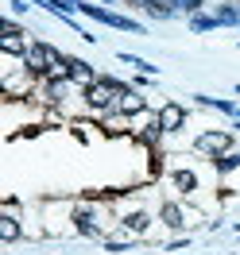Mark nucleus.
<instances>
[{
    "label": "nucleus",
    "instance_id": "nucleus-5",
    "mask_svg": "<svg viewBox=\"0 0 240 255\" xmlns=\"http://www.w3.org/2000/svg\"><path fill=\"white\" fill-rule=\"evenodd\" d=\"M136 112H147V97L140 93V89H124V93L116 97V109H112V116H136Z\"/></svg>",
    "mask_w": 240,
    "mask_h": 255
},
{
    "label": "nucleus",
    "instance_id": "nucleus-9",
    "mask_svg": "<svg viewBox=\"0 0 240 255\" xmlns=\"http://www.w3.org/2000/svg\"><path fill=\"white\" fill-rule=\"evenodd\" d=\"M213 19H217V27H237V23H240V8H237V4H217Z\"/></svg>",
    "mask_w": 240,
    "mask_h": 255
},
{
    "label": "nucleus",
    "instance_id": "nucleus-7",
    "mask_svg": "<svg viewBox=\"0 0 240 255\" xmlns=\"http://www.w3.org/2000/svg\"><path fill=\"white\" fill-rule=\"evenodd\" d=\"M74 228H78L81 236H101V224H97V213L89 205L74 209Z\"/></svg>",
    "mask_w": 240,
    "mask_h": 255
},
{
    "label": "nucleus",
    "instance_id": "nucleus-11",
    "mask_svg": "<svg viewBox=\"0 0 240 255\" xmlns=\"http://www.w3.org/2000/svg\"><path fill=\"white\" fill-rule=\"evenodd\" d=\"M0 240H4V244H16V240H19V221L12 217V213L0 217Z\"/></svg>",
    "mask_w": 240,
    "mask_h": 255
},
{
    "label": "nucleus",
    "instance_id": "nucleus-14",
    "mask_svg": "<svg viewBox=\"0 0 240 255\" xmlns=\"http://www.w3.org/2000/svg\"><path fill=\"white\" fill-rule=\"evenodd\" d=\"M213 166H217V174L237 170V166H240V151H225V155H217V159H213Z\"/></svg>",
    "mask_w": 240,
    "mask_h": 255
},
{
    "label": "nucleus",
    "instance_id": "nucleus-12",
    "mask_svg": "<svg viewBox=\"0 0 240 255\" xmlns=\"http://www.w3.org/2000/svg\"><path fill=\"white\" fill-rule=\"evenodd\" d=\"M159 217H163V224H167V228H182V224H186V217H182V209H178L175 201H167V205L159 209Z\"/></svg>",
    "mask_w": 240,
    "mask_h": 255
},
{
    "label": "nucleus",
    "instance_id": "nucleus-13",
    "mask_svg": "<svg viewBox=\"0 0 240 255\" xmlns=\"http://www.w3.org/2000/svg\"><path fill=\"white\" fill-rule=\"evenodd\" d=\"M171 182L178 186V193H194V190H198V174H194V170H175Z\"/></svg>",
    "mask_w": 240,
    "mask_h": 255
},
{
    "label": "nucleus",
    "instance_id": "nucleus-15",
    "mask_svg": "<svg viewBox=\"0 0 240 255\" xmlns=\"http://www.w3.org/2000/svg\"><path fill=\"white\" fill-rule=\"evenodd\" d=\"M213 27H217V19H213V16H202V12L190 16V31H213Z\"/></svg>",
    "mask_w": 240,
    "mask_h": 255
},
{
    "label": "nucleus",
    "instance_id": "nucleus-4",
    "mask_svg": "<svg viewBox=\"0 0 240 255\" xmlns=\"http://www.w3.org/2000/svg\"><path fill=\"white\" fill-rule=\"evenodd\" d=\"M66 78L74 81V85H81V89H89V85H93L101 74H97V70L85 62V58H70V54H66Z\"/></svg>",
    "mask_w": 240,
    "mask_h": 255
},
{
    "label": "nucleus",
    "instance_id": "nucleus-3",
    "mask_svg": "<svg viewBox=\"0 0 240 255\" xmlns=\"http://www.w3.org/2000/svg\"><path fill=\"white\" fill-rule=\"evenodd\" d=\"M194 147L206 151L209 159H217V155H225V151H233V131H202V135L194 139Z\"/></svg>",
    "mask_w": 240,
    "mask_h": 255
},
{
    "label": "nucleus",
    "instance_id": "nucleus-1",
    "mask_svg": "<svg viewBox=\"0 0 240 255\" xmlns=\"http://www.w3.org/2000/svg\"><path fill=\"white\" fill-rule=\"evenodd\" d=\"M128 85L116 78H97L89 89H81V97H85V109L89 112H101V116H112V109H116V97L124 93Z\"/></svg>",
    "mask_w": 240,
    "mask_h": 255
},
{
    "label": "nucleus",
    "instance_id": "nucleus-16",
    "mask_svg": "<svg viewBox=\"0 0 240 255\" xmlns=\"http://www.w3.org/2000/svg\"><path fill=\"white\" fill-rule=\"evenodd\" d=\"M206 8V0H175V12H186V16H198Z\"/></svg>",
    "mask_w": 240,
    "mask_h": 255
},
{
    "label": "nucleus",
    "instance_id": "nucleus-10",
    "mask_svg": "<svg viewBox=\"0 0 240 255\" xmlns=\"http://www.w3.org/2000/svg\"><path fill=\"white\" fill-rule=\"evenodd\" d=\"M116 58H120V62H124V66H132V70H140L144 78H151V74H159V66H151V62H147V58H140V54H124V50H120Z\"/></svg>",
    "mask_w": 240,
    "mask_h": 255
},
{
    "label": "nucleus",
    "instance_id": "nucleus-6",
    "mask_svg": "<svg viewBox=\"0 0 240 255\" xmlns=\"http://www.w3.org/2000/svg\"><path fill=\"white\" fill-rule=\"evenodd\" d=\"M155 120H159L163 131H178V128H186V109H182L178 101H167V105L155 112Z\"/></svg>",
    "mask_w": 240,
    "mask_h": 255
},
{
    "label": "nucleus",
    "instance_id": "nucleus-8",
    "mask_svg": "<svg viewBox=\"0 0 240 255\" xmlns=\"http://www.w3.org/2000/svg\"><path fill=\"white\" fill-rule=\"evenodd\" d=\"M124 228H128L132 236H144L147 228H151V213H144V209H136V213H124Z\"/></svg>",
    "mask_w": 240,
    "mask_h": 255
},
{
    "label": "nucleus",
    "instance_id": "nucleus-2",
    "mask_svg": "<svg viewBox=\"0 0 240 255\" xmlns=\"http://www.w3.org/2000/svg\"><path fill=\"white\" fill-rule=\"evenodd\" d=\"M78 12L81 16L97 19V23H105V27H116V31H132V35H144V23H136V19L120 16V12H109L105 4H89V0H78Z\"/></svg>",
    "mask_w": 240,
    "mask_h": 255
}]
</instances>
